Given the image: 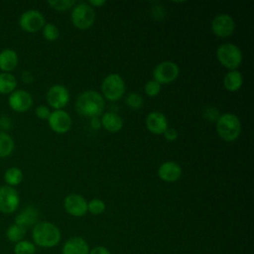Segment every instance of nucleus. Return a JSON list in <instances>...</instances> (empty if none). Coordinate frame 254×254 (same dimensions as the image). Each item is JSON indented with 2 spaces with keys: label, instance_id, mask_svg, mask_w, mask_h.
Instances as JSON below:
<instances>
[{
  "label": "nucleus",
  "instance_id": "obj_1",
  "mask_svg": "<svg viewBox=\"0 0 254 254\" xmlns=\"http://www.w3.org/2000/svg\"><path fill=\"white\" fill-rule=\"evenodd\" d=\"M105 101L101 93L95 90L81 92L75 100V109L78 114L85 117H98L104 109Z\"/></svg>",
  "mask_w": 254,
  "mask_h": 254
},
{
  "label": "nucleus",
  "instance_id": "obj_2",
  "mask_svg": "<svg viewBox=\"0 0 254 254\" xmlns=\"http://www.w3.org/2000/svg\"><path fill=\"white\" fill-rule=\"evenodd\" d=\"M33 243L40 247L51 248L59 244L61 231L59 227L49 221H38L32 229Z\"/></svg>",
  "mask_w": 254,
  "mask_h": 254
},
{
  "label": "nucleus",
  "instance_id": "obj_3",
  "mask_svg": "<svg viewBox=\"0 0 254 254\" xmlns=\"http://www.w3.org/2000/svg\"><path fill=\"white\" fill-rule=\"evenodd\" d=\"M216 132L226 142L235 141L241 132L240 119L233 113L220 114L216 121Z\"/></svg>",
  "mask_w": 254,
  "mask_h": 254
},
{
  "label": "nucleus",
  "instance_id": "obj_4",
  "mask_svg": "<svg viewBox=\"0 0 254 254\" xmlns=\"http://www.w3.org/2000/svg\"><path fill=\"white\" fill-rule=\"evenodd\" d=\"M216 58L219 64L229 70L237 69L242 63V52L238 46L232 43L220 45L216 50Z\"/></svg>",
  "mask_w": 254,
  "mask_h": 254
},
{
  "label": "nucleus",
  "instance_id": "obj_5",
  "mask_svg": "<svg viewBox=\"0 0 254 254\" xmlns=\"http://www.w3.org/2000/svg\"><path fill=\"white\" fill-rule=\"evenodd\" d=\"M125 93V81L118 73L106 75L101 83V95L109 101H117Z\"/></svg>",
  "mask_w": 254,
  "mask_h": 254
},
{
  "label": "nucleus",
  "instance_id": "obj_6",
  "mask_svg": "<svg viewBox=\"0 0 254 254\" xmlns=\"http://www.w3.org/2000/svg\"><path fill=\"white\" fill-rule=\"evenodd\" d=\"M70 20L79 30L89 29L95 22V11L88 3L75 4L71 10Z\"/></svg>",
  "mask_w": 254,
  "mask_h": 254
},
{
  "label": "nucleus",
  "instance_id": "obj_7",
  "mask_svg": "<svg viewBox=\"0 0 254 254\" xmlns=\"http://www.w3.org/2000/svg\"><path fill=\"white\" fill-rule=\"evenodd\" d=\"M19 27L26 33H37L43 29L46 24L45 16L38 10L30 9L21 14L19 18Z\"/></svg>",
  "mask_w": 254,
  "mask_h": 254
},
{
  "label": "nucleus",
  "instance_id": "obj_8",
  "mask_svg": "<svg viewBox=\"0 0 254 254\" xmlns=\"http://www.w3.org/2000/svg\"><path fill=\"white\" fill-rule=\"evenodd\" d=\"M180 74L179 65L172 61H164L153 69V77L158 83L167 84L175 81Z\"/></svg>",
  "mask_w": 254,
  "mask_h": 254
},
{
  "label": "nucleus",
  "instance_id": "obj_9",
  "mask_svg": "<svg viewBox=\"0 0 254 254\" xmlns=\"http://www.w3.org/2000/svg\"><path fill=\"white\" fill-rule=\"evenodd\" d=\"M20 205V195L13 187H0V212L11 214L15 212Z\"/></svg>",
  "mask_w": 254,
  "mask_h": 254
},
{
  "label": "nucleus",
  "instance_id": "obj_10",
  "mask_svg": "<svg viewBox=\"0 0 254 254\" xmlns=\"http://www.w3.org/2000/svg\"><path fill=\"white\" fill-rule=\"evenodd\" d=\"M47 101L55 110L65 107L69 101V91L63 84H54L47 91Z\"/></svg>",
  "mask_w": 254,
  "mask_h": 254
},
{
  "label": "nucleus",
  "instance_id": "obj_11",
  "mask_svg": "<svg viewBox=\"0 0 254 254\" xmlns=\"http://www.w3.org/2000/svg\"><path fill=\"white\" fill-rule=\"evenodd\" d=\"M8 105L13 111L24 113L33 105L32 94L24 89H16L8 95Z\"/></svg>",
  "mask_w": 254,
  "mask_h": 254
},
{
  "label": "nucleus",
  "instance_id": "obj_12",
  "mask_svg": "<svg viewBox=\"0 0 254 254\" xmlns=\"http://www.w3.org/2000/svg\"><path fill=\"white\" fill-rule=\"evenodd\" d=\"M235 22L233 18L225 13L216 15L211 21V31L219 38H227L233 34Z\"/></svg>",
  "mask_w": 254,
  "mask_h": 254
},
{
  "label": "nucleus",
  "instance_id": "obj_13",
  "mask_svg": "<svg viewBox=\"0 0 254 254\" xmlns=\"http://www.w3.org/2000/svg\"><path fill=\"white\" fill-rule=\"evenodd\" d=\"M48 123L50 128L58 133V134H64L68 132L72 125V120L70 115L63 110H54L51 112V115L48 119Z\"/></svg>",
  "mask_w": 254,
  "mask_h": 254
},
{
  "label": "nucleus",
  "instance_id": "obj_14",
  "mask_svg": "<svg viewBox=\"0 0 254 254\" xmlns=\"http://www.w3.org/2000/svg\"><path fill=\"white\" fill-rule=\"evenodd\" d=\"M64 207L68 214L79 217L87 212V201L80 194L70 193L64 197Z\"/></svg>",
  "mask_w": 254,
  "mask_h": 254
},
{
  "label": "nucleus",
  "instance_id": "obj_15",
  "mask_svg": "<svg viewBox=\"0 0 254 254\" xmlns=\"http://www.w3.org/2000/svg\"><path fill=\"white\" fill-rule=\"evenodd\" d=\"M146 127L155 135H163L169 127L166 115L160 111L150 112L146 117Z\"/></svg>",
  "mask_w": 254,
  "mask_h": 254
},
{
  "label": "nucleus",
  "instance_id": "obj_16",
  "mask_svg": "<svg viewBox=\"0 0 254 254\" xmlns=\"http://www.w3.org/2000/svg\"><path fill=\"white\" fill-rule=\"evenodd\" d=\"M182 172V167L178 163L168 161L160 165L158 169V177L166 183H174L181 178Z\"/></svg>",
  "mask_w": 254,
  "mask_h": 254
},
{
  "label": "nucleus",
  "instance_id": "obj_17",
  "mask_svg": "<svg viewBox=\"0 0 254 254\" xmlns=\"http://www.w3.org/2000/svg\"><path fill=\"white\" fill-rule=\"evenodd\" d=\"M39 220V210L34 205H27L19 211L14 219V223L28 229L33 227Z\"/></svg>",
  "mask_w": 254,
  "mask_h": 254
},
{
  "label": "nucleus",
  "instance_id": "obj_18",
  "mask_svg": "<svg viewBox=\"0 0 254 254\" xmlns=\"http://www.w3.org/2000/svg\"><path fill=\"white\" fill-rule=\"evenodd\" d=\"M63 254H89V247L83 238L71 237L64 244Z\"/></svg>",
  "mask_w": 254,
  "mask_h": 254
},
{
  "label": "nucleus",
  "instance_id": "obj_19",
  "mask_svg": "<svg viewBox=\"0 0 254 254\" xmlns=\"http://www.w3.org/2000/svg\"><path fill=\"white\" fill-rule=\"evenodd\" d=\"M19 63L18 54L12 49H4L0 52V70L1 72L13 71Z\"/></svg>",
  "mask_w": 254,
  "mask_h": 254
},
{
  "label": "nucleus",
  "instance_id": "obj_20",
  "mask_svg": "<svg viewBox=\"0 0 254 254\" xmlns=\"http://www.w3.org/2000/svg\"><path fill=\"white\" fill-rule=\"evenodd\" d=\"M101 127L110 133H117L123 127V119L115 112H105L100 118Z\"/></svg>",
  "mask_w": 254,
  "mask_h": 254
},
{
  "label": "nucleus",
  "instance_id": "obj_21",
  "mask_svg": "<svg viewBox=\"0 0 254 254\" xmlns=\"http://www.w3.org/2000/svg\"><path fill=\"white\" fill-rule=\"evenodd\" d=\"M243 84V76L237 69L229 70L223 77V86L230 92L237 91Z\"/></svg>",
  "mask_w": 254,
  "mask_h": 254
},
{
  "label": "nucleus",
  "instance_id": "obj_22",
  "mask_svg": "<svg viewBox=\"0 0 254 254\" xmlns=\"http://www.w3.org/2000/svg\"><path fill=\"white\" fill-rule=\"evenodd\" d=\"M17 79L12 72H0V94L9 95L17 88Z\"/></svg>",
  "mask_w": 254,
  "mask_h": 254
},
{
  "label": "nucleus",
  "instance_id": "obj_23",
  "mask_svg": "<svg viewBox=\"0 0 254 254\" xmlns=\"http://www.w3.org/2000/svg\"><path fill=\"white\" fill-rule=\"evenodd\" d=\"M4 181L7 186L15 188L23 181V172L18 167H10L4 173Z\"/></svg>",
  "mask_w": 254,
  "mask_h": 254
},
{
  "label": "nucleus",
  "instance_id": "obj_24",
  "mask_svg": "<svg viewBox=\"0 0 254 254\" xmlns=\"http://www.w3.org/2000/svg\"><path fill=\"white\" fill-rule=\"evenodd\" d=\"M15 148L13 138L6 132H0V158L9 157Z\"/></svg>",
  "mask_w": 254,
  "mask_h": 254
},
{
  "label": "nucleus",
  "instance_id": "obj_25",
  "mask_svg": "<svg viewBox=\"0 0 254 254\" xmlns=\"http://www.w3.org/2000/svg\"><path fill=\"white\" fill-rule=\"evenodd\" d=\"M26 232H27L26 228L16 223H13L8 226V228L6 229L5 235L8 241H10L11 243H17L21 240H24Z\"/></svg>",
  "mask_w": 254,
  "mask_h": 254
},
{
  "label": "nucleus",
  "instance_id": "obj_26",
  "mask_svg": "<svg viewBox=\"0 0 254 254\" xmlns=\"http://www.w3.org/2000/svg\"><path fill=\"white\" fill-rule=\"evenodd\" d=\"M36 245L29 240H21L15 243L14 254H35Z\"/></svg>",
  "mask_w": 254,
  "mask_h": 254
},
{
  "label": "nucleus",
  "instance_id": "obj_27",
  "mask_svg": "<svg viewBox=\"0 0 254 254\" xmlns=\"http://www.w3.org/2000/svg\"><path fill=\"white\" fill-rule=\"evenodd\" d=\"M43 37L49 42H55L60 37V31L58 27L53 23H46L42 29Z\"/></svg>",
  "mask_w": 254,
  "mask_h": 254
},
{
  "label": "nucleus",
  "instance_id": "obj_28",
  "mask_svg": "<svg viewBox=\"0 0 254 254\" xmlns=\"http://www.w3.org/2000/svg\"><path fill=\"white\" fill-rule=\"evenodd\" d=\"M48 4L52 9L59 12H64L73 8V6L75 5V1L74 0H49Z\"/></svg>",
  "mask_w": 254,
  "mask_h": 254
},
{
  "label": "nucleus",
  "instance_id": "obj_29",
  "mask_svg": "<svg viewBox=\"0 0 254 254\" xmlns=\"http://www.w3.org/2000/svg\"><path fill=\"white\" fill-rule=\"evenodd\" d=\"M105 210V203L100 198H93L87 202V211L91 214L99 215Z\"/></svg>",
  "mask_w": 254,
  "mask_h": 254
},
{
  "label": "nucleus",
  "instance_id": "obj_30",
  "mask_svg": "<svg viewBox=\"0 0 254 254\" xmlns=\"http://www.w3.org/2000/svg\"><path fill=\"white\" fill-rule=\"evenodd\" d=\"M125 102L129 107H131L133 109H139L143 106L144 100H143V97L139 93L130 92L129 94H127Z\"/></svg>",
  "mask_w": 254,
  "mask_h": 254
},
{
  "label": "nucleus",
  "instance_id": "obj_31",
  "mask_svg": "<svg viewBox=\"0 0 254 254\" xmlns=\"http://www.w3.org/2000/svg\"><path fill=\"white\" fill-rule=\"evenodd\" d=\"M144 90H145V93L150 96V97H155L157 96L160 91H161V84L158 83L156 80L154 79H151V80H148L144 86Z\"/></svg>",
  "mask_w": 254,
  "mask_h": 254
},
{
  "label": "nucleus",
  "instance_id": "obj_32",
  "mask_svg": "<svg viewBox=\"0 0 254 254\" xmlns=\"http://www.w3.org/2000/svg\"><path fill=\"white\" fill-rule=\"evenodd\" d=\"M219 116H220V113H219L218 109L215 107H207L203 111V117L207 121H210V122H214V121L216 122L217 119L219 118Z\"/></svg>",
  "mask_w": 254,
  "mask_h": 254
},
{
  "label": "nucleus",
  "instance_id": "obj_33",
  "mask_svg": "<svg viewBox=\"0 0 254 254\" xmlns=\"http://www.w3.org/2000/svg\"><path fill=\"white\" fill-rule=\"evenodd\" d=\"M51 110L48 106L46 105H39L36 107L35 109V114L36 116L39 118V119H42V120H48L50 115H51Z\"/></svg>",
  "mask_w": 254,
  "mask_h": 254
},
{
  "label": "nucleus",
  "instance_id": "obj_34",
  "mask_svg": "<svg viewBox=\"0 0 254 254\" xmlns=\"http://www.w3.org/2000/svg\"><path fill=\"white\" fill-rule=\"evenodd\" d=\"M163 135H164L165 139H167L168 141H171V142L177 140L178 136H179L178 131L176 129H174V128H171V127H168L166 129V131L163 133Z\"/></svg>",
  "mask_w": 254,
  "mask_h": 254
},
{
  "label": "nucleus",
  "instance_id": "obj_35",
  "mask_svg": "<svg viewBox=\"0 0 254 254\" xmlns=\"http://www.w3.org/2000/svg\"><path fill=\"white\" fill-rule=\"evenodd\" d=\"M89 254H110L109 250L103 246L94 247L92 250L89 251Z\"/></svg>",
  "mask_w": 254,
  "mask_h": 254
},
{
  "label": "nucleus",
  "instance_id": "obj_36",
  "mask_svg": "<svg viewBox=\"0 0 254 254\" xmlns=\"http://www.w3.org/2000/svg\"><path fill=\"white\" fill-rule=\"evenodd\" d=\"M21 78L22 80L25 82V83H31L33 80H34V77L32 75V73L28 70H24L22 72V75H21Z\"/></svg>",
  "mask_w": 254,
  "mask_h": 254
},
{
  "label": "nucleus",
  "instance_id": "obj_37",
  "mask_svg": "<svg viewBox=\"0 0 254 254\" xmlns=\"http://www.w3.org/2000/svg\"><path fill=\"white\" fill-rule=\"evenodd\" d=\"M90 126L92 127V129L98 130L101 128V121L98 117H92L90 120Z\"/></svg>",
  "mask_w": 254,
  "mask_h": 254
},
{
  "label": "nucleus",
  "instance_id": "obj_38",
  "mask_svg": "<svg viewBox=\"0 0 254 254\" xmlns=\"http://www.w3.org/2000/svg\"><path fill=\"white\" fill-rule=\"evenodd\" d=\"M93 9L94 8H96V7H101V6H103V5H105V1H103V0H95V1H93V0H91V1H88L87 2Z\"/></svg>",
  "mask_w": 254,
  "mask_h": 254
}]
</instances>
